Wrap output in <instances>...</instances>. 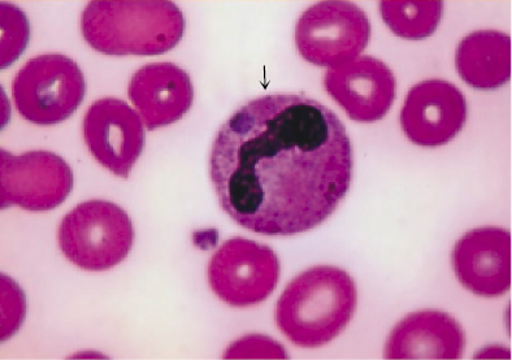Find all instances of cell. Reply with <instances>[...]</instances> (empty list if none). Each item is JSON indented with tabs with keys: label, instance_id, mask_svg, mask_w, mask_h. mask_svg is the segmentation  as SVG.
Instances as JSON below:
<instances>
[{
	"label": "cell",
	"instance_id": "cell-1",
	"mask_svg": "<svg viewBox=\"0 0 512 360\" xmlns=\"http://www.w3.org/2000/svg\"><path fill=\"white\" fill-rule=\"evenodd\" d=\"M353 147L331 108L269 94L238 108L216 133L210 176L225 214L260 236L312 231L349 192Z\"/></svg>",
	"mask_w": 512,
	"mask_h": 360
},
{
	"label": "cell",
	"instance_id": "cell-2",
	"mask_svg": "<svg viewBox=\"0 0 512 360\" xmlns=\"http://www.w3.org/2000/svg\"><path fill=\"white\" fill-rule=\"evenodd\" d=\"M358 289L341 268L316 266L294 277L276 303L280 332L299 348L332 342L354 318Z\"/></svg>",
	"mask_w": 512,
	"mask_h": 360
},
{
	"label": "cell",
	"instance_id": "cell-3",
	"mask_svg": "<svg viewBox=\"0 0 512 360\" xmlns=\"http://www.w3.org/2000/svg\"><path fill=\"white\" fill-rule=\"evenodd\" d=\"M81 32L104 55H162L184 37L185 17L169 0H94L82 11Z\"/></svg>",
	"mask_w": 512,
	"mask_h": 360
},
{
	"label": "cell",
	"instance_id": "cell-4",
	"mask_svg": "<svg viewBox=\"0 0 512 360\" xmlns=\"http://www.w3.org/2000/svg\"><path fill=\"white\" fill-rule=\"evenodd\" d=\"M133 241L129 215L108 201L81 203L64 216L58 231L64 257L90 272L108 271L123 262Z\"/></svg>",
	"mask_w": 512,
	"mask_h": 360
},
{
	"label": "cell",
	"instance_id": "cell-5",
	"mask_svg": "<svg viewBox=\"0 0 512 360\" xmlns=\"http://www.w3.org/2000/svg\"><path fill=\"white\" fill-rule=\"evenodd\" d=\"M86 91L80 67L68 56L50 54L30 59L12 82L17 111L37 125H55L69 119Z\"/></svg>",
	"mask_w": 512,
	"mask_h": 360
},
{
	"label": "cell",
	"instance_id": "cell-6",
	"mask_svg": "<svg viewBox=\"0 0 512 360\" xmlns=\"http://www.w3.org/2000/svg\"><path fill=\"white\" fill-rule=\"evenodd\" d=\"M371 24L357 4L329 0L315 3L295 26V45L306 62L333 68L353 62L368 45Z\"/></svg>",
	"mask_w": 512,
	"mask_h": 360
},
{
	"label": "cell",
	"instance_id": "cell-7",
	"mask_svg": "<svg viewBox=\"0 0 512 360\" xmlns=\"http://www.w3.org/2000/svg\"><path fill=\"white\" fill-rule=\"evenodd\" d=\"M207 273L221 301L245 309L271 296L280 280V262L271 247L236 237L212 255Z\"/></svg>",
	"mask_w": 512,
	"mask_h": 360
},
{
	"label": "cell",
	"instance_id": "cell-8",
	"mask_svg": "<svg viewBox=\"0 0 512 360\" xmlns=\"http://www.w3.org/2000/svg\"><path fill=\"white\" fill-rule=\"evenodd\" d=\"M73 188V173L62 156L51 151L13 155L0 150V205L46 212L62 205Z\"/></svg>",
	"mask_w": 512,
	"mask_h": 360
},
{
	"label": "cell",
	"instance_id": "cell-9",
	"mask_svg": "<svg viewBox=\"0 0 512 360\" xmlns=\"http://www.w3.org/2000/svg\"><path fill=\"white\" fill-rule=\"evenodd\" d=\"M82 132L94 159L127 179L145 145L141 116L121 99H98L86 112Z\"/></svg>",
	"mask_w": 512,
	"mask_h": 360
},
{
	"label": "cell",
	"instance_id": "cell-10",
	"mask_svg": "<svg viewBox=\"0 0 512 360\" xmlns=\"http://www.w3.org/2000/svg\"><path fill=\"white\" fill-rule=\"evenodd\" d=\"M467 120L466 97L444 80H427L406 95L401 111L403 133L422 147H440L462 132Z\"/></svg>",
	"mask_w": 512,
	"mask_h": 360
},
{
	"label": "cell",
	"instance_id": "cell-11",
	"mask_svg": "<svg viewBox=\"0 0 512 360\" xmlns=\"http://www.w3.org/2000/svg\"><path fill=\"white\" fill-rule=\"evenodd\" d=\"M324 88L351 120L375 123L392 108L397 81L392 69L373 56H360L325 73Z\"/></svg>",
	"mask_w": 512,
	"mask_h": 360
},
{
	"label": "cell",
	"instance_id": "cell-12",
	"mask_svg": "<svg viewBox=\"0 0 512 360\" xmlns=\"http://www.w3.org/2000/svg\"><path fill=\"white\" fill-rule=\"evenodd\" d=\"M453 268L459 283L475 296H503L511 286L510 232L497 227L467 232L454 246Z\"/></svg>",
	"mask_w": 512,
	"mask_h": 360
},
{
	"label": "cell",
	"instance_id": "cell-13",
	"mask_svg": "<svg viewBox=\"0 0 512 360\" xmlns=\"http://www.w3.org/2000/svg\"><path fill=\"white\" fill-rule=\"evenodd\" d=\"M130 101L147 129L167 127L192 108L194 89L188 72L172 63H153L138 69L128 86Z\"/></svg>",
	"mask_w": 512,
	"mask_h": 360
},
{
	"label": "cell",
	"instance_id": "cell-14",
	"mask_svg": "<svg viewBox=\"0 0 512 360\" xmlns=\"http://www.w3.org/2000/svg\"><path fill=\"white\" fill-rule=\"evenodd\" d=\"M466 348L461 324L446 312H412L390 332L386 359H461Z\"/></svg>",
	"mask_w": 512,
	"mask_h": 360
},
{
	"label": "cell",
	"instance_id": "cell-15",
	"mask_svg": "<svg viewBox=\"0 0 512 360\" xmlns=\"http://www.w3.org/2000/svg\"><path fill=\"white\" fill-rule=\"evenodd\" d=\"M455 67L462 80L472 88H501L511 77L510 36L497 30L468 34L455 52Z\"/></svg>",
	"mask_w": 512,
	"mask_h": 360
},
{
	"label": "cell",
	"instance_id": "cell-16",
	"mask_svg": "<svg viewBox=\"0 0 512 360\" xmlns=\"http://www.w3.org/2000/svg\"><path fill=\"white\" fill-rule=\"evenodd\" d=\"M380 11L384 23L396 36L418 41L436 32L444 3L441 0H384Z\"/></svg>",
	"mask_w": 512,
	"mask_h": 360
},
{
	"label": "cell",
	"instance_id": "cell-17",
	"mask_svg": "<svg viewBox=\"0 0 512 360\" xmlns=\"http://www.w3.org/2000/svg\"><path fill=\"white\" fill-rule=\"evenodd\" d=\"M2 8V68L11 65L29 41L28 19L11 3L0 4Z\"/></svg>",
	"mask_w": 512,
	"mask_h": 360
},
{
	"label": "cell",
	"instance_id": "cell-18",
	"mask_svg": "<svg viewBox=\"0 0 512 360\" xmlns=\"http://www.w3.org/2000/svg\"><path fill=\"white\" fill-rule=\"evenodd\" d=\"M225 359H288L284 346L263 335H250L234 341L225 351Z\"/></svg>",
	"mask_w": 512,
	"mask_h": 360
},
{
	"label": "cell",
	"instance_id": "cell-19",
	"mask_svg": "<svg viewBox=\"0 0 512 360\" xmlns=\"http://www.w3.org/2000/svg\"><path fill=\"white\" fill-rule=\"evenodd\" d=\"M3 284V312L2 337L3 340L10 338L19 329L25 315V298L19 286L8 277H2Z\"/></svg>",
	"mask_w": 512,
	"mask_h": 360
},
{
	"label": "cell",
	"instance_id": "cell-20",
	"mask_svg": "<svg viewBox=\"0 0 512 360\" xmlns=\"http://www.w3.org/2000/svg\"><path fill=\"white\" fill-rule=\"evenodd\" d=\"M476 359H510L511 353L509 349L502 348V346H488V348L481 349L475 355Z\"/></svg>",
	"mask_w": 512,
	"mask_h": 360
}]
</instances>
